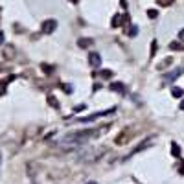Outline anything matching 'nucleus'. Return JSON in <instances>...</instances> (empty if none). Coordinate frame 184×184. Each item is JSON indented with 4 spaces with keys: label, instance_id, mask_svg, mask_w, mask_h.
Listing matches in <instances>:
<instances>
[{
    "label": "nucleus",
    "instance_id": "8",
    "mask_svg": "<svg viewBox=\"0 0 184 184\" xmlns=\"http://www.w3.org/2000/svg\"><path fill=\"white\" fill-rule=\"evenodd\" d=\"M92 42H94V39H90V37H83V39L78 41V44H79V48H88Z\"/></svg>",
    "mask_w": 184,
    "mask_h": 184
},
{
    "label": "nucleus",
    "instance_id": "10",
    "mask_svg": "<svg viewBox=\"0 0 184 184\" xmlns=\"http://www.w3.org/2000/svg\"><path fill=\"white\" fill-rule=\"evenodd\" d=\"M171 155L177 158V157H181V147H179V144L177 142H171Z\"/></svg>",
    "mask_w": 184,
    "mask_h": 184
},
{
    "label": "nucleus",
    "instance_id": "21",
    "mask_svg": "<svg viewBox=\"0 0 184 184\" xmlns=\"http://www.w3.org/2000/svg\"><path fill=\"white\" fill-rule=\"evenodd\" d=\"M63 90H64L66 94H72V85H63Z\"/></svg>",
    "mask_w": 184,
    "mask_h": 184
},
{
    "label": "nucleus",
    "instance_id": "27",
    "mask_svg": "<svg viewBox=\"0 0 184 184\" xmlns=\"http://www.w3.org/2000/svg\"><path fill=\"white\" fill-rule=\"evenodd\" d=\"M181 111H184V100L181 101Z\"/></svg>",
    "mask_w": 184,
    "mask_h": 184
},
{
    "label": "nucleus",
    "instance_id": "16",
    "mask_svg": "<svg viewBox=\"0 0 184 184\" xmlns=\"http://www.w3.org/2000/svg\"><path fill=\"white\" fill-rule=\"evenodd\" d=\"M147 17H149V19H157V17H158V11H157V9H149V11H147Z\"/></svg>",
    "mask_w": 184,
    "mask_h": 184
},
{
    "label": "nucleus",
    "instance_id": "6",
    "mask_svg": "<svg viewBox=\"0 0 184 184\" xmlns=\"http://www.w3.org/2000/svg\"><path fill=\"white\" fill-rule=\"evenodd\" d=\"M88 63H90V66H94V68H98V66L101 64V57H100V54H96V52H92V54L88 55Z\"/></svg>",
    "mask_w": 184,
    "mask_h": 184
},
{
    "label": "nucleus",
    "instance_id": "24",
    "mask_svg": "<svg viewBox=\"0 0 184 184\" xmlns=\"http://www.w3.org/2000/svg\"><path fill=\"white\" fill-rule=\"evenodd\" d=\"M120 6H122V7H125V9H127V0H120Z\"/></svg>",
    "mask_w": 184,
    "mask_h": 184
},
{
    "label": "nucleus",
    "instance_id": "12",
    "mask_svg": "<svg viewBox=\"0 0 184 184\" xmlns=\"http://www.w3.org/2000/svg\"><path fill=\"white\" fill-rule=\"evenodd\" d=\"M169 48H171V50H177V52H181V50H184V44H181L179 41H173V42H169Z\"/></svg>",
    "mask_w": 184,
    "mask_h": 184
},
{
    "label": "nucleus",
    "instance_id": "22",
    "mask_svg": "<svg viewBox=\"0 0 184 184\" xmlns=\"http://www.w3.org/2000/svg\"><path fill=\"white\" fill-rule=\"evenodd\" d=\"M85 107H87V105H78V107H76V109H74V111H76V112H79V111H85Z\"/></svg>",
    "mask_w": 184,
    "mask_h": 184
},
{
    "label": "nucleus",
    "instance_id": "4",
    "mask_svg": "<svg viewBox=\"0 0 184 184\" xmlns=\"http://www.w3.org/2000/svg\"><path fill=\"white\" fill-rule=\"evenodd\" d=\"M41 28H42L44 33H54V31L57 30V21H55V19H48V21L42 22Z\"/></svg>",
    "mask_w": 184,
    "mask_h": 184
},
{
    "label": "nucleus",
    "instance_id": "17",
    "mask_svg": "<svg viewBox=\"0 0 184 184\" xmlns=\"http://www.w3.org/2000/svg\"><path fill=\"white\" fill-rule=\"evenodd\" d=\"M157 50H158V46H157V41H153V42H151V54H149V55L153 57V55L157 54Z\"/></svg>",
    "mask_w": 184,
    "mask_h": 184
},
{
    "label": "nucleus",
    "instance_id": "13",
    "mask_svg": "<svg viewBox=\"0 0 184 184\" xmlns=\"http://www.w3.org/2000/svg\"><path fill=\"white\" fill-rule=\"evenodd\" d=\"M7 83H9V79H2V81H0V96H4V94H6Z\"/></svg>",
    "mask_w": 184,
    "mask_h": 184
},
{
    "label": "nucleus",
    "instance_id": "14",
    "mask_svg": "<svg viewBox=\"0 0 184 184\" xmlns=\"http://www.w3.org/2000/svg\"><path fill=\"white\" fill-rule=\"evenodd\" d=\"M48 103H50L54 109H59V103H57V100H55L54 96H48Z\"/></svg>",
    "mask_w": 184,
    "mask_h": 184
},
{
    "label": "nucleus",
    "instance_id": "23",
    "mask_svg": "<svg viewBox=\"0 0 184 184\" xmlns=\"http://www.w3.org/2000/svg\"><path fill=\"white\" fill-rule=\"evenodd\" d=\"M4 39H6V35H4V31H0V44H4Z\"/></svg>",
    "mask_w": 184,
    "mask_h": 184
},
{
    "label": "nucleus",
    "instance_id": "30",
    "mask_svg": "<svg viewBox=\"0 0 184 184\" xmlns=\"http://www.w3.org/2000/svg\"><path fill=\"white\" fill-rule=\"evenodd\" d=\"M0 160H2V155H0Z\"/></svg>",
    "mask_w": 184,
    "mask_h": 184
},
{
    "label": "nucleus",
    "instance_id": "7",
    "mask_svg": "<svg viewBox=\"0 0 184 184\" xmlns=\"http://www.w3.org/2000/svg\"><path fill=\"white\" fill-rule=\"evenodd\" d=\"M112 92H118V94H125V85L123 83H111V87H109Z\"/></svg>",
    "mask_w": 184,
    "mask_h": 184
},
{
    "label": "nucleus",
    "instance_id": "15",
    "mask_svg": "<svg viewBox=\"0 0 184 184\" xmlns=\"http://www.w3.org/2000/svg\"><path fill=\"white\" fill-rule=\"evenodd\" d=\"M167 64H171V57H167V59H166L164 63H160V64H157V68H158V70H162V68H166Z\"/></svg>",
    "mask_w": 184,
    "mask_h": 184
},
{
    "label": "nucleus",
    "instance_id": "11",
    "mask_svg": "<svg viewBox=\"0 0 184 184\" xmlns=\"http://www.w3.org/2000/svg\"><path fill=\"white\" fill-rule=\"evenodd\" d=\"M181 72H182V68H177V70H173V72L167 76V81H173V79H177V78L181 76Z\"/></svg>",
    "mask_w": 184,
    "mask_h": 184
},
{
    "label": "nucleus",
    "instance_id": "5",
    "mask_svg": "<svg viewBox=\"0 0 184 184\" xmlns=\"http://www.w3.org/2000/svg\"><path fill=\"white\" fill-rule=\"evenodd\" d=\"M125 22H129V17H127V15H114L112 21H111V26H112V28H118L120 24H125Z\"/></svg>",
    "mask_w": 184,
    "mask_h": 184
},
{
    "label": "nucleus",
    "instance_id": "29",
    "mask_svg": "<svg viewBox=\"0 0 184 184\" xmlns=\"http://www.w3.org/2000/svg\"><path fill=\"white\" fill-rule=\"evenodd\" d=\"M87 184H98V182H87Z\"/></svg>",
    "mask_w": 184,
    "mask_h": 184
},
{
    "label": "nucleus",
    "instance_id": "19",
    "mask_svg": "<svg viewBox=\"0 0 184 184\" xmlns=\"http://www.w3.org/2000/svg\"><path fill=\"white\" fill-rule=\"evenodd\" d=\"M136 33H138V28H136V26H131V28H129V35H131V37H134Z\"/></svg>",
    "mask_w": 184,
    "mask_h": 184
},
{
    "label": "nucleus",
    "instance_id": "9",
    "mask_svg": "<svg viewBox=\"0 0 184 184\" xmlns=\"http://www.w3.org/2000/svg\"><path fill=\"white\" fill-rule=\"evenodd\" d=\"M171 96H173V98H182L184 88H181V87H173V88H171Z\"/></svg>",
    "mask_w": 184,
    "mask_h": 184
},
{
    "label": "nucleus",
    "instance_id": "28",
    "mask_svg": "<svg viewBox=\"0 0 184 184\" xmlns=\"http://www.w3.org/2000/svg\"><path fill=\"white\" fill-rule=\"evenodd\" d=\"M70 2H72V4H78V2H79V0H70Z\"/></svg>",
    "mask_w": 184,
    "mask_h": 184
},
{
    "label": "nucleus",
    "instance_id": "1",
    "mask_svg": "<svg viewBox=\"0 0 184 184\" xmlns=\"http://www.w3.org/2000/svg\"><path fill=\"white\" fill-rule=\"evenodd\" d=\"M103 129H105V127H103ZM103 129H100V131H103ZM100 131H96V129H88V131L68 133V134H64L63 138L57 140V145H59L61 149H78V147H81L85 142H88L90 138L98 136Z\"/></svg>",
    "mask_w": 184,
    "mask_h": 184
},
{
    "label": "nucleus",
    "instance_id": "3",
    "mask_svg": "<svg viewBox=\"0 0 184 184\" xmlns=\"http://www.w3.org/2000/svg\"><path fill=\"white\" fill-rule=\"evenodd\" d=\"M114 109H111V111H101V112H96V114H90V116H85V118H74V120H68V123H87V122H94L96 118H100V116H107V114H111Z\"/></svg>",
    "mask_w": 184,
    "mask_h": 184
},
{
    "label": "nucleus",
    "instance_id": "18",
    "mask_svg": "<svg viewBox=\"0 0 184 184\" xmlns=\"http://www.w3.org/2000/svg\"><path fill=\"white\" fill-rule=\"evenodd\" d=\"M41 68L44 70V72H46V74H52V70H54V68H52L50 64H46V63H42V64H41Z\"/></svg>",
    "mask_w": 184,
    "mask_h": 184
},
{
    "label": "nucleus",
    "instance_id": "20",
    "mask_svg": "<svg viewBox=\"0 0 184 184\" xmlns=\"http://www.w3.org/2000/svg\"><path fill=\"white\" fill-rule=\"evenodd\" d=\"M101 78H105V79L112 78V72H111V70H103V72H101Z\"/></svg>",
    "mask_w": 184,
    "mask_h": 184
},
{
    "label": "nucleus",
    "instance_id": "26",
    "mask_svg": "<svg viewBox=\"0 0 184 184\" xmlns=\"http://www.w3.org/2000/svg\"><path fill=\"white\" fill-rule=\"evenodd\" d=\"M179 39H182V41H184V30H181V31H179Z\"/></svg>",
    "mask_w": 184,
    "mask_h": 184
},
{
    "label": "nucleus",
    "instance_id": "25",
    "mask_svg": "<svg viewBox=\"0 0 184 184\" xmlns=\"http://www.w3.org/2000/svg\"><path fill=\"white\" fill-rule=\"evenodd\" d=\"M160 4H162V6H167V4H171V0H160Z\"/></svg>",
    "mask_w": 184,
    "mask_h": 184
},
{
    "label": "nucleus",
    "instance_id": "2",
    "mask_svg": "<svg viewBox=\"0 0 184 184\" xmlns=\"http://www.w3.org/2000/svg\"><path fill=\"white\" fill-rule=\"evenodd\" d=\"M85 149H87V153H81V155H79V158H81L83 162H96L103 153L107 151V147H98V149H94V147H85Z\"/></svg>",
    "mask_w": 184,
    "mask_h": 184
}]
</instances>
